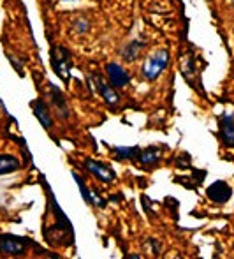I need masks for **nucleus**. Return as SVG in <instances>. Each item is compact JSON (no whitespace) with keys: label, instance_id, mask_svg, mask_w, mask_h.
<instances>
[{"label":"nucleus","instance_id":"1a4fd4ad","mask_svg":"<svg viewBox=\"0 0 234 259\" xmlns=\"http://www.w3.org/2000/svg\"><path fill=\"white\" fill-rule=\"evenodd\" d=\"M32 109H34V115L35 118L41 122V125L44 129H51L53 127V118H51V111H50V106H48L42 99H37L32 103Z\"/></svg>","mask_w":234,"mask_h":259},{"label":"nucleus","instance_id":"f257e3e1","mask_svg":"<svg viewBox=\"0 0 234 259\" xmlns=\"http://www.w3.org/2000/svg\"><path fill=\"white\" fill-rule=\"evenodd\" d=\"M169 58H171L169 52H167V50H164V48L159 50V52H155L153 55H150V57L145 60V64H143V67H141L143 78H145L146 81H155V79L164 72V69L167 67V64H169Z\"/></svg>","mask_w":234,"mask_h":259},{"label":"nucleus","instance_id":"2eb2a0df","mask_svg":"<svg viewBox=\"0 0 234 259\" xmlns=\"http://www.w3.org/2000/svg\"><path fill=\"white\" fill-rule=\"evenodd\" d=\"M72 177H74L76 184H78L79 191H81V196H83V199H85V203H88V205H92V192H90V191H88V187H86V185H85V180H83V178L79 177L78 173H72Z\"/></svg>","mask_w":234,"mask_h":259},{"label":"nucleus","instance_id":"f8f14e48","mask_svg":"<svg viewBox=\"0 0 234 259\" xmlns=\"http://www.w3.org/2000/svg\"><path fill=\"white\" fill-rule=\"evenodd\" d=\"M143 48H145V42H143V41H137V39H134V41H129L122 48L123 60H125V62H134L137 57H139V53L143 52Z\"/></svg>","mask_w":234,"mask_h":259},{"label":"nucleus","instance_id":"9d476101","mask_svg":"<svg viewBox=\"0 0 234 259\" xmlns=\"http://www.w3.org/2000/svg\"><path fill=\"white\" fill-rule=\"evenodd\" d=\"M50 92H51V103H53L55 111L60 115V118H69V106L65 103V97L58 87L50 83Z\"/></svg>","mask_w":234,"mask_h":259},{"label":"nucleus","instance_id":"423d86ee","mask_svg":"<svg viewBox=\"0 0 234 259\" xmlns=\"http://www.w3.org/2000/svg\"><path fill=\"white\" fill-rule=\"evenodd\" d=\"M85 167L90 171V173L93 175L97 180L104 182V184H113L116 178L115 171H113L111 166H108V164H102L99 162V160H93V159H86L85 160Z\"/></svg>","mask_w":234,"mask_h":259},{"label":"nucleus","instance_id":"f3484780","mask_svg":"<svg viewBox=\"0 0 234 259\" xmlns=\"http://www.w3.org/2000/svg\"><path fill=\"white\" fill-rule=\"evenodd\" d=\"M146 243H148V245L152 247L153 254H159V252H160V243L157 242L155 238H148V240H146Z\"/></svg>","mask_w":234,"mask_h":259},{"label":"nucleus","instance_id":"6e6552de","mask_svg":"<svg viewBox=\"0 0 234 259\" xmlns=\"http://www.w3.org/2000/svg\"><path fill=\"white\" fill-rule=\"evenodd\" d=\"M93 78H95V81H97L95 85H97V90H99V94L102 96V99H104L109 106L118 104L120 97H118V94H116L115 87H113L111 83H106L104 79H102L101 76H97V74H95Z\"/></svg>","mask_w":234,"mask_h":259},{"label":"nucleus","instance_id":"dca6fc26","mask_svg":"<svg viewBox=\"0 0 234 259\" xmlns=\"http://www.w3.org/2000/svg\"><path fill=\"white\" fill-rule=\"evenodd\" d=\"M72 27H74V30L78 32V34H85V32L90 30V21L86 20V18H76L74 21H72Z\"/></svg>","mask_w":234,"mask_h":259},{"label":"nucleus","instance_id":"20e7f679","mask_svg":"<svg viewBox=\"0 0 234 259\" xmlns=\"http://www.w3.org/2000/svg\"><path fill=\"white\" fill-rule=\"evenodd\" d=\"M218 138L225 148H234V111L224 113L218 118Z\"/></svg>","mask_w":234,"mask_h":259},{"label":"nucleus","instance_id":"f03ea898","mask_svg":"<svg viewBox=\"0 0 234 259\" xmlns=\"http://www.w3.org/2000/svg\"><path fill=\"white\" fill-rule=\"evenodd\" d=\"M50 62L53 67L55 74L62 79V81H69L71 78V67H72V58L71 52L65 46H53L50 52Z\"/></svg>","mask_w":234,"mask_h":259},{"label":"nucleus","instance_id":"7ed1b4c3","mask_svg":"<svg viewBox=\"0 0 234 259\" xmlns=\"http://www.w3.org/2000/svg\"><path fill=\"white\" fill-rule=\"evenodd\" d=\"M27 245H30V242L27 238H21V236H0V252L6 256H23L27 252Z\"/></svg>","mask_w":234,"mask_h":259},{"label":"nucleus","instance_id":"4468645a","mask_svg":"<svg viewBox=\"0 0 234 259\" xmlns=\"http://www.w3.org/2000/svg\"><path fill=\"white\" fill-rule=\"evenodd\" d=\"M139 148L137 147H115L113 148V154L116 159L120 160H129V159H136L139 155Z\"/></svg>","mask_w":234,"mask_h":259},{"label":"nucleus","instance_id":"a211bd4d","mask_svg":"<svg viewBox=\"0 0 234 259\" xmlns=\"http://www.w3.org/2000/svg\"><path fill=\"white\" fill-rule=\"evenodd\" d=\"M231 2H232V4H234V0H231Z\"/></svg>","mask_w":234,"mask_h":259},{"label":"nucleus","instance_id":"39448f33","mask_svg":"<svg viewBox=\"0 0 234 259\" xmlns=\"http://www.w3.org/2000/svg\"><path fill=\"white\" fill-rule=\"evenodd\" d=\"M106 74H108V79L115 89H125L130 83V74L127 72V69H123L120 64L116 62H109L106 65Z\"/></svg>","mask_w":234,"mask_h":259},{"label":"nucleus","instance_id":"9b49d317","mask_svg":"<svg viewBox=\"0 0 234 259\" xmlns=\"http://www.w3.org/2000/svg\"><path fill=\"white\" fill-rule=\"evenodd\" d=\"M162 159V148L159 147H148L146 150H141L137 155V160L143 164L145 167H153L160 162Z\"/></svg>","mask_w":234,"mask_h":259},{"label":"nucleus","instance_id":"ddd939ff","mask_svg":"<svg viewBox=\"0 0 234 259\" xmlns=\"http://www.w3.org/2000/svg\"><path fill=\"white\" fill-rule=\"evenodd\" d=\"M21 167V162L14 155L0 154V175L14 173Z\"/></svg>","mask_w":234,"mask_h":259},{"label":"nucleus","instance_id":"0eeeda50","mask_svg":"<svg viewBox=\"0 0 234 259\" xmlns=\"http://www.w3.org/2000/svg\"><path fill=\"white\" fill-rule=\"evenodd\" d=\"M231 187H229L225 182H215V184H211L210 187L206 189V196L210 201L217 203V205H224V203H227L229 199H231Z\"/></svg>","mask_w":234,"mask_h":259}]
</instances>
